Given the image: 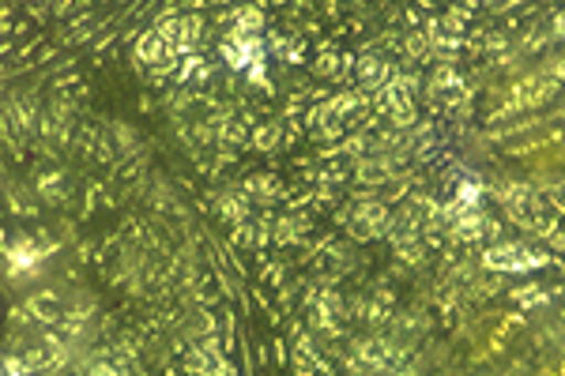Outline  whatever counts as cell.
Returning a JSON list of instances; mask_svg holds the SVG:
<instances>
[]
</instances>
